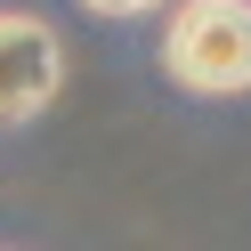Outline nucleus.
I'll list each match as a JSON object with an SVG mask.
<instances>
[{"label":"nucleus","mask_w":251,"mask_h":251,"mask_svg":"<svg viewBox=\"0 0 251 251\" xmlns=\"http://www.w3.org/2000/svg\"><path fill=\"white\" fill-rule=\"evenodd\" d=\"M162 73L195 98L251 89V0H178L162 33Z\"/></svg>","instance_id":"1"},{"label":"nucleus","mask_w":251,"mask_h":251,"mask_svg":"<svg viewBox=\"0 0 251 251\" xmlns=\"http://www.w3.org/2000/svg\"><path fill=\"white\" fill-rule=\"evenodd\" d=\"M65 89V41L25 8H0V122H33Z\"/></svg>","instance_id":"2"},{"label":"nucleus","mask_w":251,"mask_h":251,"mask_svg":"<svg viewBox=\"0 0 251 251\" xmlns=\"http://www.w3.org/2000/svg\"><path fill=\"white\" fill-rule=\"evenodd\" d=\"M98 17H146V8H162V0H89Z\"/></svg>","instance_id":"3"}]
</instances>
